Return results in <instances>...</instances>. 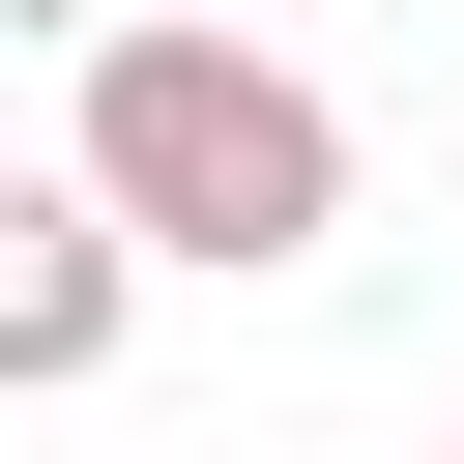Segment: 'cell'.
Masks as SVG:
<instances>
[{
  "mask_svg": "<svg viewBox=\"0 0 464 464\" xmlns=\"http://www.w3.org/2000/svg\"><path fill=\"white\" fill-rule=\"evenodd\" d=\"M58 145H87V174H116V232H145V261H203V290H290V261L348 232V116H319L232 0H116Z\"/></svg>",
  "mask_w": 464,
  "mask_h": 464,
  "instance_id": "cell-1",
  "label": "cell"
},
{
  "mask_svg": "<svg viewBox=\"0 0 464 464\" xmlns=\"http://www.w3.org/2000/svg\"><path fill=\"white\" fill-rule=\"evenodd\" d=\"M116 319H145L116 174H87V145H58V174H0V406H87V377H116Z\"/></svg>",
  "mask_w": 464,
  "mask_h": 464,
  "instance_id": "cell-2",
  "label": "cell"
}]
</instances>
